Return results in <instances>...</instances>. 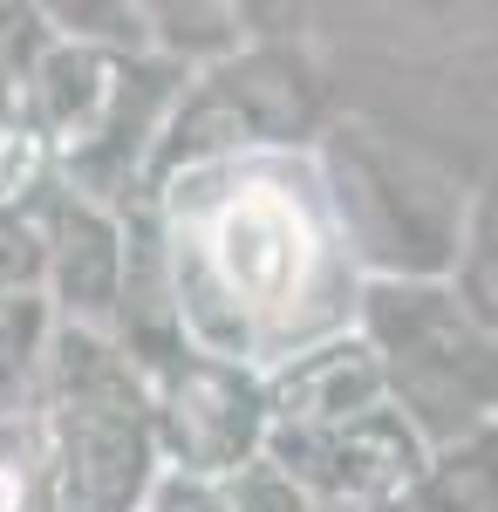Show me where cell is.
Returning a JSON list of instances; mask_svg holds the SVG:
<instances>
[{"instance_id":"1","label":"cell","mask_w":498,"mask_h":512,"mask_svg":"<svg viewBox=\"0 0 498 512\" xmlns=\"http://www.w3.org/2000/svg\"><path fill=\"white\" fill-rule=\"evenodd\" d=\"M48 512H144L164 478L151 396L110 335L62 328L35 390Z\"/></svg>"},{"instance_id":"2","label":"cell","mask_w":498,"mask_h":512,"mask_svg":"<svg viewBox=\"0 0 498 512\" xmlns=\"http://www.w3.org/2000/svg\"><path fill=\"white\" fill-rule=\"evenodd\" d=\"M355 335L383 369L389 410L430 451L498 424V335L451 280H362Z\"/></svg>"},{"instance_id":"3","label":"cell","mask_w":498,"mask_h":512,"mask_svg":"<svg viewBox=\"0 0 498 512\" xmlns=\"http://www.w3.org/2000/svg\"><path fill=\"white\" fill-rule=\"evenodd\" d=\"M321 178L362 280H451L471 185L410 137L348 117L321 130Z\"/></svg>"},{"instance_id":"4","label":"cell","mask_w":498,"mask_h":512,"mask_svg":"<svg viewBox=\"0 0 498 512\" xmlns=\"http://www.w3.org/2000/svg\"><path fill=\"white\" fill-rule=\"evenodd\" d=\"M328 130V89L321 69L294 41H246L239 55L185 76L164 137L151 151V185L198 178L246 151H287Z\"/></svg>"},{"instance_id":"5","label":"cell","mask_w":498,"mask_h":512,"mask_svg":"<svg viewBox=\"0 0 498 512\" xmlns=\"http://www.w3.org/2000/svg\"><path fill=\"white\" fill-rule=\"evenodd\" d=\"M151 396V431L164 451V472L232 485L246 465L267 458V376L246 362H226L205 342H171L130 362Z\"/></svg>"},{"instance_id":"6","label":"cell","mask_w":498,"mask_h":512,"mask_svg":"<svg viewBox=\"0 0 498 512\" xmlns=\"http://www.w3.org/2000/svg\"><path fill=\"white\" fill-rule=\"evenodd\" d=\"M198 260L212 287L232 301L239 328H267V321L294 315V301L321 274V219L294 185L246 171L205 205Z\"/></svg>"},{"instance_id":"7","label":"cell","mask_w":498,"mask_h":512,"mask_svg":"<svg viewBox=\"0 0 498 512\" xmlns=\"http://www.w3.org/2000/svg\"><path fill=\"white\" fill-rule=\"evenodd\" d=\"M423 458H430V444L389 403L369 410V417H355V424H342V431L267 437V465H280L328 512H410Z\"/></svg>"},{"instance_id":"8","label":"cell","mask_w":498,"mask_h":512,"mask_svg":"<svg viewBox=\"0 0 498 512\" xmlns=\"http://www.w3.org/2000/svg\"><path fill=\"white\" fill-rule=\"evenodd\" d=\"M35 226H41V294H48L55 321L76 328V335H110L116 342L123 294H130V226H123V212L55 185L35 205Z\"/></svg>"},{"instance_id":"9","label":"cell","mask_w":498,"mask_h":512,"mask_svg":"<svg viewBox=\"0 0 498 512\" xmlns=\"http://www.w3.org/2000/svg\"><path fill=\"white\" fill-rule=\"evenodd\" d=\"M383 369L362 349V335H321L294 349L267 376V437H314V431H342L355 417L383 410Z\"/></svg>"},{"instance_id":"10","label":"cell","mask_w":498,"mask_h":512,"mask_svg":"<svg viewBox=\"0 0 498 512\" xmlns=\"http://www.w3.org/2000/svg\"><path fill=\"white\" fill-rule=\"evenodd\" d=\"M55 335H62V321H55V308H48L41 287L0 294V417H21V410L35 403Z\"/></svg>"},{"instance_id":"11","label":"cell","mask_w":498,"mask_h":512,"mask_svg":"<svg viewBox=\"0 0 498 512\" xmlns=\"http://www.w3.org/2000/svg\"><path fill=\"white\" fill-rule=\"evenodd\" d=\"M410 512H498V424L423 458Z\"/></svg>"},{"instance_id":"12","label":"cell","mask_w":498,"mask_h":512,"mask_svg":"<svg viewBox=\"0 0 498 512\" xmlns=\"http://www.w3.org/2000/svg\"><path fill=\"white\" fill-rule=\"evenodd\" d=\"M451 294L498 335V171H485V178L471 185L458 260H451Z\"/></svg>"},{"instance_id":"13","label":"cell","mask_w":498,"mask_h":512,"mask_svg":"<svg viewBox=\"0 0 498 512\" xmlns=\"http://www.w3.org/2000/svg\"><path fill=\"white\" fill-rule=\"evenodd\" d=\"M48 192H55V158H48L41 130L28 123V110L7 103L0 110V219L35 212Z\"/></svg>"},{"instance_id":"14","label":"cell","mask_w":498,"mask_h":512,"mask_svg":"<svg viewBox=\"0 0 498 512\" xmlns=\"http://www.w3.org/2000/svg\"><path fill=\"white\" fill-rule=\"evenodd\" d=\"M0 512H48V458L35 417H0Z\"/></svg>"},{"instance_id":"15","label":"cell","mask_w":498,"mask_h":512,"mask_svg":"<svg viewBox=\"0 0 498 512\" xmlns=\"http://www.w3.org/2000/svg\"><path fill=\"white\" fill-rule=\"evenodd\" d=\"M41 48H48L41 7H0V110L21 103V82H28Z\"/></svg>"},{"instance_id":"16","label":"cell","mask_w":498,"mask_h":512,"mask_svg":"<svg viewBox=\"0 0 498 512\" xmlns=\"http://www.w3.org/2000/svg\"><path fill=\"white\" fill-rule=\"evenodd\" d=\"M226 506L232 512H328L314 492H301V485L280 472V465H267V458L246 465V472L226 485Z\"/></svg>"}]
</instances>
